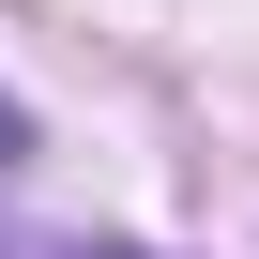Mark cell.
<instances>
[{"label":"cell","mask_w":259,"mask_h":259,"mask_svg":"<svg viewBox=\"0 0 259 259\" xmlns=\"http://www.w3.org/2000/svg\"><path fill=\"white\" fill-rule=\"evenodd\" d=\"M0 153H31V122H16V107H0Z\"/></svg>","instance_id":"1"}]
</instances>
